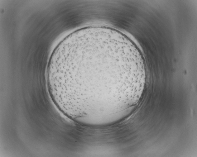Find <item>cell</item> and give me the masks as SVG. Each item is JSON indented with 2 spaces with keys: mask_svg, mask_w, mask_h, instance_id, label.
I'll return each mask as SVG.
<instances>
[{
  "mask_svg": "<svg viewBox=\"0 0 197 157\" xmlns=\"http://www.w3.org/2000/svg\"><path fill=\"white\" fill-rule=\"evenodd\" d=\"M136 47L104 26L76 30L54 49L50 85L62 105L78 110H108L132 97L145 80Z\"/></svg>",
  "mask_w": 197,
  "mask_h": 157,
  "instance_id": "6da1fadb",
  "label": "cell"
}]
</instances>
